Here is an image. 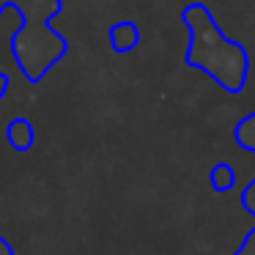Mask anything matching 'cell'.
Segmentation results:
<instances>
[{"mask_svg":"<svg viewBox=\"0 0 255 255\" xmlns=\"http://www.w3.org/2000/svg\"><path fill=\"white\" fill-rule=\"evenodd\" d=\"M0 255H14V247L8 244V239L0 236Z\"/></svg>","mask_w":255,"mask_h":255,"instance_id":"obj_6","label":"cell"},{"mask_svg":"<svg viewBox=\"0 0 255 255\" xmlns=\"http://www.w3.org/2000/svg\"><path fill=\"white\" fill-rule=\"evenodd\" d=\"M140 33H137V25L134 22H116L110 28V44L116 52H129L134 50V44H137Z\"/></svg>","mask_w":255,"mask_h":255,"instance_id":"obj_4","label":"cell"},{"mask_svg":"<svg viewBox=\"0 0 255 255\" xmlns=\"http://www.w3.org/2000/svg\"><path fill=\"white\" fill-rule=\"evenodd\" d=\"M6 6H14L22 17L19 30L11 36V52L19 63L25 80L39 83L52 63H58L66 52V39L55 33L50 19L61 14V0H6Z\"/></svg>","mask_w":255,"mask_h":255,"instance_id":"obj_1","label":"cell"},{"mask_svg":"<svg viewBox=\"0 0 255 255\" xmlns=\"http://www.w3.org/2000/svg\"><path fill=\"white\" fill-rule=\"evenodd\" d=\"M184 19L192 28V50H189L187 61L192 66H200L217 77L225 88H239L244 80V55L242 47L231 44L220 36V30L214 28L211 17L200 6H192Z\"/></svg>","mask_w":255,"mask_h":255,"instance_id":"obj_2","label":"cell"},{"mask_svg":"<svg viewBox=\"0 0 255 255\" xmlns=\"http://www.w3.org/2000/svg\"><path fill=\"white\" fill-rule=\"evenodd\" d=\"M214 187L217 189L231 187V170H228V167H217L214 170Z\"/></svg>","mask_w":255,"mask_h":255,"instance_id":"obj_5","label":"cell"},{"mask_svg":"<svg viewBox=\"0 0 255 255\" xmlns=\"http://www.w3.org/2000/svg\"><path fill=\"white\" fill-rule=\"evenodd\" d=\"M6 140H8V145H11V148H17V151H28L30 145L36 143L33 124L25 121V118H14V121L6 127Z\"/></svg>","mask_w":255,"mask_h":255,"instance_id":"obj_3","label":"cell"},{"mask_svg":"<svg viewBox=\"0 0 255 255\" xmlns=\"http://www.w3.org/2000/svg\"><path fill=\"white\" fill-rule=\"evenodd\" d=\"M6 91H8V74H0V99L6 96Z\"/></svg>","mask_w":255,"mask_h":255,"instance_id":"obj_7","label":"cell"}]
</instances>
